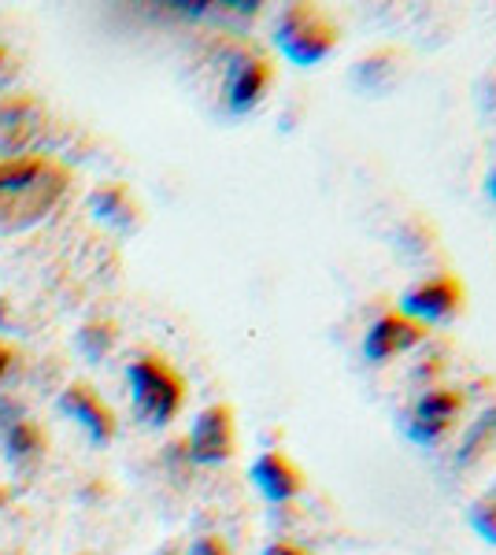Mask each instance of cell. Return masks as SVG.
<instances>
[{"label":"cell","mask_w":496,"mask_h":555,"mask_svg":"<svg viewBox=\"0 0 496 555\" xmlns=\"http://www.w3.org/2000/svg\"><path fill=\"white\" fill-rule=\"evenodd\" d=\"M71 185V171L44 156H0V234L49 219Z\"/></svg>","instance_id":"6da1fadb"},{"label":"cell","mask_w":496,"mask_h":555,"mask_svg":"<svg viewBox=\"0 0 496 555\" xmlns=\"http://www.w3.org/2000/svg\"><path fill=\"white\" fill-rule=\"evenodd\" d=\"M275 44L290 64L315 67L341 44V26L319 4H290L275 23Z\"/></svg>","instance_id":"7a4b0ae2"},{"label":"cell","mask_w":496,"mask_h":555,"mask_svg":"<svg viewBox=\"0 0 496 555\" xmlns=\"http://www.w3.org/2000/svg\"><path fill=\"white\" fill-rule=\"evenodd\" d=\"M130 389H133L138 415L152 426H167L182 411L186 382L164 360H156V356H145V360L130 366Z\"/></svg>","instance_id":"3957f363"},{"label":"cell","mask_w":496,"mask_h":555,"mask_svg":"<svg viewBox=\"0 0 496 555\" xmlns=\"http://www.w3.org/2000/svg\"><path fill=\"white\" fill-rule=\"evenodd\" d=\"M467 308V289L456 274H434L427 282L411 285L400 297V315H408L422 326H437V322H453L463 315Z\"/></svg>","instance_id":"277c9868"},{"label":"cell","mask_w":496,"mask_h":555,"mask_svg":"<svg viewBox=\"0 0 496 555\" xmlns=\"http://www.w3.org/2000/svg\"><path fill=\"white\" fill-rule=\"evenodd\" d=\"M463 415V392L459 389H427L419 400H415L408 423H404V434H408L411 444L419 449H434L437 441H445L453 434L456 418Z\"/></svg>","instance_id":"5b68a950"},{"label":"cell","mask_w":496,"mask_h":555,"mask_svg":"<svg viewBox=\"0 0 496 555\" xmlns=\"http://www.w3.org/2000/svg\"><path fill=\"white\" fill-rule=\"evenodd\" d=\"M427 337H430V326H422V322L400 315V311H385V315H378L371 326H367L364 360L367 363H390L393 356L419 348Z\"/></svg>","instance_id":"8992f818"},{"label":"cell","mask_w":496,"mask_h":555,"mask_svg":"<svg viewBox=\"0 0 496 555\" xmlns=\"http://www.w3.org/2000/svg\"><path fill=\"white\" fill-rule=\"evenodd\" d=\"M270 82H275V64L267 56H259V52H238L230 60V75H227V107L233 115L252 112L267 96Z\"/></svg>","instance_id":"52a82bcc"},{"label":"cell","mask_w":496,"mask_h":555,"mask_svg":"<svg viewBox=\"0 0 496 555\" xmlns=\"http://www.w3.org/2000/svg\"><path fill=\"white\" fill-rule=\"evenodd\" d=\"M238 429H233V411L227 404H212L196 415L193 434H189V455L196 463H222L233 455Z\"/></svg>","instance_id":"ba28073f"},{"label":"cell","mask_w":496,"mask_h":555,"mask_svg":"<svg viewBox=\"0 0 496 555\" xmlns=\"http://www.w3.org/2000/svg\"><path fill=\"white\" fill-rule=\"evenodd\" d=\"M44 107L34 96H0V152H23L41 138Z\"/></svg>","instance_id":"9c48e42d"},{"label":"cell","mask_w":496,"mask_h":555,"mask_svg":"<svg viewBox=\"0 0 496 555\" xmlns=\"http://www.w3.org/2000/svg\"><path fill=\"white\" fill-rule=\"evenodd\" d=\"M252 481L267 504H293L304 492V474L285 452H264L252 463Z\"/></svg>","instance_id":"30bf717a"},{"label":"cell","mask_w":496,"mask_h":555,"mask_svg":"<svg viewBox=\"0 0 496 555\" xmlns=\"http://www.w3.org/2000/svg\"><path fill=\"white\" fill-rule=\"evenodd\" d=\"M60 411H63V415H71V418H78V423L89 429V437H93L97 444H107L115 437L112 411H107L104 400L97 397V392H89L86 385H71V389L60 397Z\"/></svg>","instance_id":"8fae6325"},{"label":"cell","mask_w":496,"mask_h":555,"mask_svg":"<svg viewBox=\"0 0 496 555\" xmlns=\"http://www.w3.org/2000/svg\"><path fill=\"white\" fill-rule=\"evenodd\" d=\"M404 70V52L400 49H374L367 52L364 60H356L352 64V86L359 89V93H371V96H382L385 89L396 86V78H400Z\"/></svg>","instance_id":"7c38bea8"},{"label":"cell","mask_w":496,"mask_h":555,"mask_svg":"<svg viewBox=\"0 0 496 555\" xmlns=\"http://www.w3.org/2000/svg\"><path fill=\"white\" fill-rule=\"evenodd\" d=\"M4 455L15 463V467H34L38 463V455L44 449V437L41 429L30 423V418H20L15 426H8L4 434Z\"/></svg>","instance_id":"4fadbf2b"},{"label":"cell","mask_w":496,"mask_h":555,"mask_svg":"<svg viewBox=\"0 0 496 555\" xmlns=\"http://www.w3.org/2000/svg\"><path fill=\"white\" fill-rule=\"evenodd\" d=\"M493 441H496V404L489 411H482V418L467 429L463 444H459V463H474Z\"/></svg>","instance_id":"5bb4252c"},{"label":"cell","mask_w":496,"mask_h":555,"mask_svg":"<svg viewBox=\"0 0 496 555\" xmlns=\"http://www.w3.org/2000/svg\"><path fill=\"white\" fill-rule=\"evenodd\" d=\"M467 522H471V530L482 537L485 544H496V481L471 504Z\"/></svg>","instance_id":"9a60e30c"},{"label":"cell","mask_w":496,"mask_h":555,"mask_svg":"<svg viewBox=\"0 0 496 555\" xmlns=\"http://www.w3.org/2000/svg\"><path fill=\"white\" fill-rule=\"evenodd\" d=\"M93 211L101 215V219L115 222V227H126V211L130 208V196H126V190H119V185H107V190H97L93 193Z\"/></svg>","instance_id":"2e32d148"},{"label":"cell","mask_w":496,"mask_h":555,"mask_svg":"<svg viewBox=\"0 0 496 555\" xmlns=\"http://www.w3.org/2000/svg\"><path fill=\"white\" fill-rule=\"evenodd\" d=\"M115 341V330L107 326V322H97V326H86V334H82V348L93 360H101V356L107 352V345Z\"/></svg>","instance_id":"e0dca14e"},{"label":"cell","mask_w":496,"mask_h":555,"mask_svg":"<svg viewBox=\"0 0 496 555\" xmlns=\"http://www.w3.org/2000/svg\"><path fill=\"white\" fill-rule=\"evenodd\" d=\"M189 555H230V548L219 541V537H201V541H193Z\"/></svg>","instance_id":"ac0fdd59"},{"label":"cell","mask_w":496,"mask_h":555,"mask_svg":"<svg viewBox=\"0 0 496 555\" xmlns=\"http://www.w3.org/2000/svg\"><path fill=\"white\" fill-rule=\"evenodd\" d=\"M20 418H26L23 415V408L20 404H15V400H0V434H4V429L8 426H15V423H20Z\"/></svg>","instance_id":"d6986e66"},{"label":"cell","mask_w":496,"mask_h":555,"mask_svg":"<svg viewBox=\"0 0 496 555\" xmlns=\"http://www.w3.org/2000/svg\"><path fill=\"white\" fill-rule=\"evenodd\" d=\"M264 555H308L304 548H296V544H285V541H278V544H270V548Z\"/></svg>","instance_id":"ffe728a7"},{"label":"cell","mask_w":496,"mask_h":555,"mask_svg":"<svg viewBox=\"0 0 496 555\" xmlns=\"http://www.w3.org/2000/svg\"><path fill=\"white\" fill-rule=\"evenodd\" d=\"M8 366H12V348L0 345V378H4V374H8Z\"/></svg>","instance_id":"44dd1931"},{"label":"cell","mask_w":496,"mask_h":555,"mask_svg":"<svg viewBox=\"0 0 496 555\" xmlns=\"http://www.w3.org/2000/svg\"><path fill=\"white\" fill-rule=\"evenodd\" d=\"M485 193H489V201L496 204V167H493L489 175H485Z\"/></svg>","instance_id":"7402d4cb"},{"label":"cell","mask_w":496,"mask_h":555,"mask_svg":"<svg viewBox=\"0 0 496 555\" xmlns=\"http://www.w3.org/2000/svg\"><path fill=\"white\" fill-rule=\"evenodd\" d=\"M4 500H8V489H0V504H4Z\"/></svg>","instance_id":"603a6c76"}]
</instances>
